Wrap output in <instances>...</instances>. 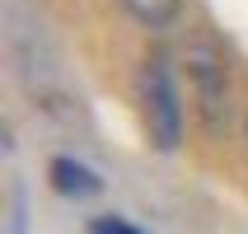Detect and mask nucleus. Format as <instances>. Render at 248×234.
<instances>
[{"label":"nucleus","instance_id":"f257e3e1","mask_svg":"<svg viewBox=\"0 0 248 234\" xmlns=\"http://www.w3.org/2000/svg\"><path fill=\"white\" fill-rule=\"evenodd\" d=\"M183 66H187V84H192V103L206 131H220L234 103V84H230V61L225 47L211 38L206 28H197L187 47H183Z\"/></svg>","mask_w":248,"mask_h":234},{"label":"nucleus","instance_id":"f03ea898","mask_svg":"<svg viewBox=\"0 0 248 234\" xmlns=\"http://www.w3.org/2000/svg\"><path fill=\"white\" fill-rule=\"evenodd\" d=\"M136 103H140V122H145V136H150L155 150L173 155L183 145V94H178V80H173V66L164 56H150L140 61V75H136Z\"/></svg>","mask_w":248,"mask_h":234},{"label":"nucleus","instance_id":"7ed1b4c3","mask_svg":"<svg viewBox=\"0 0 248 234\" xmlns=\"http://www.w3.org/2000/svg\"><path fill=\"white\" fill-rule=\"evenodd\" d=\"M47 173H52V187L61 197H94L103 187L94 169H84L80 159H66V155H56L52 164H47Z\"/></svg>","mask_w":248,"mask_h":234},{"label":"nucleus","instance_id":"20e7f679","mask_svg":"<svg viewBox=\"0 0 248 234\" xmlns=\"http://www.w3.org/2000/svg\"><path fill=\"white\" fill-rule=\"evenodd\" d=\"M122 10L131 14V24H140L145 33H164L178 24L183 0H122Z\"/></svg>","mask_w":248,"mask_h":234},{"label":"nucleus","instance_id":"39448f33","mask_svg":"<svg viewBox=\"0 0 248 234\" xmlns=\"http://www.w3.org/2000/svg\"><path fill=\"white\" fill-rule=\"evenodd\" d=\"M89 234H140V230H131L126 220H117V216H103V220H94L89 225Z\"/></svg>","mask_w":248,"mask_h":234}]
</instances>
